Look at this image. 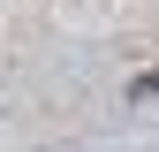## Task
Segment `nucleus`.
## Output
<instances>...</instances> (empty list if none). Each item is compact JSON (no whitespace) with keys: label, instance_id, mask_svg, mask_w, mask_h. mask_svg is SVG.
Listing matches in <instances>:
<instances>
[{"label":"nucleus","instance_id":"obj_1","mask_svg":"<svg viewBox=\"0 0 159 152\" xmlns=\"http://www.w3.org/2000/svg\"><path fill=\"white\" fill-rule=\"evenodd\" d=\"M129 91H136V99H159V69H152V76H136Z\"/></svg>","mask_w":159,"mask_h":152}]
</instances>
